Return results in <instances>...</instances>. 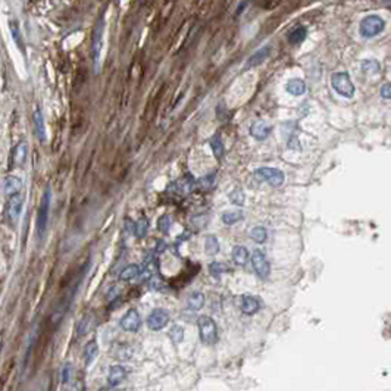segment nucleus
I'll return each instance as SVG.
<instances>
[{"label": "nucleus", "instance_id": "nucleus-1", "mask_svg": "<svg viewBox=\"0 0 391 391\" xmlns=\"http://www.w3.org/2000/svg\"><path fill=\"white\" fill-rule=\"evenodd\" d=\"M103 34H105V18L103 15L99 18L93 30V40H91V58L94 63V69L99 72L100 69V55L103 47Z\"/></svg>", "mask_w": 391, "mask_h": 391}, {"label": "nucleus", "instance_id": "nucleus-2", "mask_svg": "<svg viewBox=\"0 0 391 391\" xmlns=\"http://www.w3.org/2000/svg\"><path fill=\"white\" fill-rule=\"evenodd\" d=\"M197 327H199V335L200 340L205 344H215L218 340V328H216L215 321L206 315L200 316L197 319Z\"/></svg>", "mask_w": 391, "mask_h": 391}, {"label": "nucleus", "instance_id": "nucleus-3", "mask_svg": "<svg viewBox=\"0 0 391 391\" xmlns=\"http://www.w3.org/2000/svg\"><path fill=\"white\" fill-rule=\"evenodd\" d=\"M50 199H52V191L47 187L44 194L41 197V203H40L39 214H37V234L41 240L46 231H47V224H49V211H50Z\"/></svg>", "mask_w": 391, "mask_h": 391}, {"label": "nucleus", "instance_id": "nucleus-4", "mask_svg": "<svg viewBox=\"0 0 391 391\" xmlns=\"http://www.w3.org/2000/svg\"><path fill=\"white\" fill-rule=\"evenodd\" d=\"M384 28H385V21L382 20L381 17H378V15H368L360 22L359 31H360L362 37L372 39V37L378 36L379 33H382Z\"/></svg>", "mask_w": 391, "mask_h": 391}, {"label": "nucleus", "instance_id": "nucleus-5", "mask_svg": "<svg viewBox=\"0 0 391 391\" xmlns=\"http://www.w3.org/2000/svg\"><path fill=\"white\" fill-rule=\"evenodd\" d=\"M331 85L343 97L352 99L354 94V85L347 72H334L331 75Z\"/></svg>", "mask_w": 391, "mask_h": 391}, {"label": "nucleus", "instance_id": "nucleus-6", "mask_svg": "<svg viewBox=\"0 0 391 391\" xmlns=\"http://www.w3.org/2000/svg\"><path fill=\"white\" fill-rule=\"evenodd\" d=\"M254 175H256L257 179L265 181L266 184H269L271 187H279V185H282L284 181H285L284 172L279 171V169H276V168H266V166L259 168V169L254 171Z\"/></svg>", "mask_w": 391, "mask_h": 391}, {"label": "nucleus", "instance_id": "nucleus-7", "mask_svg": "<svg viewBox=\"0 0 391 391\" xmlns=\"http://www.w3.org/2000/svg\"><path fill=\"white\" fill-rule=\"evenodd\" d=\"M250 260H252V266H253L256 275L259 278H262V279H266L269 276V274H271V265H269L265 253L262 250L256 249L253 254H252Z\"/></svg>", "mask_w": 391, "mask_h": 391}, {"label": "nucleus", "instance_id": "nucleus-8", "mask_svg": "<svg viewBox=\"0 0 391 391\" xmlns=\"http://www.w3.org/2000/svg\"><path fill=\"white\" fill-rule=\"evenodd\" d=\"M193 188H196V181L194 178L188 174V175L181 176L176 181L171 182L168 185V193L175 196H185L188 194Z\"/></svg>", "mask_w": 391, "mask_h": 391}, {"label": "nucleus", "instance_id": "nucleus-9", "mask_svg": "<svg viewBox=\"0 0 391 391\" xmlns=\"http://www.w3.org/2000/svg\"><path fill=\"white\" fill-rule=\"evenodd\" d=\"M169 322V313L165 309H155L147 318V327L152 331H160Z\"/></svg>", "mask_w": 391, "mask_h": 391}, {"label": "nucleus", "instance_id": "nucleus-10", "mask_svg": "<svg viewBox=\"0 0 391 391\" xmlns=\"http://www.w3.org/2000/svg\"><path fill=\"white\" fill-rule=\"evenodd\" d=\"M141 327V318L136 309H130L121 319V328L128 333H137Z\"/></svg>", "mask_w": 391, "mask_h": 391}, {"label": "nucleus", "instance_id": "nucleus-11", "mask_svg": "<svg viewBox=\"0 0 391 391\" xmlns=\"http://www.w3.org/2000/svg\"><path fill=\"white\" fill-rule=\"evenodd\" d=\"M21 212H22V197L21 196H12L8 200V206H6V215L11 222V225H17L18 219H20Z\"/></svg>", "mask_w": 391, "mask_h": 391}, {"label": "nucleus", "instance_id": "nucleus-12", "mask_svg": "<svg viewBox=\"0 0 391 391\" xmlns=\"http://www.w3.org/2000/svg\"><path fill=\"white\" fill-rule=\"evenodd\" d=\"M271 133H272V125L268 124L263 119L254 121L253 124L250 125V136L256 138V140H259V141L266 140V138L269 137Z\"/></svg>", "mask_w": 391, "mask_h": 391}, {"label": "nucleus", "instance_id": "nucleus-13", "mask_svg": "<svg viewBox=\"0 0 391 391\" xmlns=\"http://www.w3.org/2000/svg\"><path fill=\"white\" fill-rule=\"evenodd\" d=\"M271 53H272V47H271V46H263V47H260L259 50H256L253 55L247 59V62H246V68L250 69V68H254V66L262 65L266 59L269 58Z\"/></svg>", "mask_w": 391, "mask_h": 391}, {"label": "nucleus", "instance_id": "nucleus-14", "mask_svg": "<svg viewBox=\"0 0 391 391\" xmlns=\"http://www.w3.org/2000/svg\"><path fill=\"white\" fill-rule=\"evenodd\" d=\"M241 312L244 315H254L260 309V302L254 297V296H249V294H244L241 297Z\"/></svg>", "mask_w": 391, "mask_h": 391}, {"label": "nucleus", "instance_id": "nucleus-15", "mask_svg": "<svg viewBox=\"0 0 391 391\" xmlns=\"http://www.w3.org/2000/svg\"><path fill=\"white\" fill-rule=\"evenodd\" d=\"M27 153H28V144L25 140H21L20 143L15 146L14 152H12V162L15 166H22L25 163L27 159Z\"/></svg>", "mask_w": 391, "mask_h": 391}, {"label": "nucleus", "instance_id": "nucleus-16", "mask_svg": "<svg viewBox=\"0 0 391 391\" xmlns=\"http://www.w3.org/2000/svg\"><path fill=\"white\" fill-rule=\"evenodd\" d=\"M22 190V181L21 178L14 175L6 176L5 179V194L12 197V196H20V191Z\"/></svg>", "mask_w": 391, "mask_h": 391}, {"label": "nucleus", "instance_id": "nucleus-17", "mask_svg": "<svg viewBox=\"0 0 391 391\" xmlns=\"http://www.w3.org/2000/svg\"><path fill=\"white\" fill-rule=\"evenodd\" d=\"M125 376H127V371H125L122 366H119V365H114V366H111V369H109L108 382H109V385L117 387L118 384H121V382L125 379Z\"/></svg>", "mask_w": 391, "mask_h": 391}, {"label": "nucleus", "instance_id": "nucleus-18", "mask_svg": "<svg viewBox=\"0 0 391 391\" xmlns=\"http://www.w3.org/2000/svg\"><path fill=\"white\" fill-rule=\"evenodd\" d=\"M287 93H290L291 96H302L306 91V82L302 78L290 79L285 85Z\"/></svg>", "mask_w": 391, "mask_h": 391}, {"label": "nucleus", "instance_id": "nucleus-19", "mask_svg": "<svg viewBox=\"0 0 391 391\" xmlns=\"http://www.w3.org/2000/svg\"><path fill=\"white\" fill-rule=\"evenodd\" d=\"M306 36H308V30H306V27H296L293 28L288 34H287V40H288V43L290 44H300L302 41H305L306 40Z\"/></svg>", "mask_w": 391, "mask_h": 391}, {"label": "nucleus", "instance_id": "nucleus-20", "mask_svg": "<svg viewBox=\"0 0 391 391\" xmlns=\"http://www.w3.org/2000/svg\"><path fill=\"white\" fill-rule=\"evenodd\" d=\"M233 260H234L235 265H238V266H244L246 263H247V260H249V252H247V249L246 247H243V246H235L234 249H233Z\"/></svg>", "mask_w": 391, "mask_h": 391}, {"label": "nucleus", "instance_id": "nucleus-21", "mask_svg": "<svg viewBox=\"0 0 391 391\" xmlns=\"http://www.w3.org/2000/svg\"><path fill=\"white\" fill-rule=\"evenodd\" d=\"M34 127H36V136L39 137L40 141H46V127H44V118L41 111L37 109L34 112Z\"/></svg>", "mask_w": 391, "mask_h": 391}, {"label": "nucleus", "instance_id": "nucleus-22", "mask_svg": "<svg viewBox=\"0 0 391 391\" xmlns=\"http://www.w3.org/2000/svg\"><path fill=\"white\" fill-rule=\"evenodd\" d=\"M209 144L212 147V152L218 160H221L224 155H225V146H224V141H222V137L219 134H215L214 137L209 140Z\"/></svg>", "mask_w": 391, "mask_h": 391}, {"label": "nucleus", "instance_id": "nucleus-23", "mask_svg": "<svg viewBox=\"0 0 391 391\" xmlns=\"http://www.w3.org/2000/svg\"><path fill=\"white\" fill-rule=\"evenodd\" d=\"M140 266L136 265V263H131V265H127L122 271H121V274H119V279L121 281H131V279H134V278H137L138 275H140Z\"/></svg>", "mask_w": 391, "mask_h": 391}, {"label": "nucleus", "instance_id": "nucleus-24", "mask_svg": "<svg viewBox=\"0 0 391 391\" xmlns=\"http://www.w3.org/2000/svg\"><path fill=\"white\" fill-rule=\"evenodd\" d=\"M205 253L208 256H216L219 253V241L216 235L211 234L205 238Z\"/></svg>", "mask_w": 391, "mask_h": 391}, {"label": "nucleus", "instance_id": "nucleus-25", "mask_svg": "<svg viewBox=\"0 0 391 391\" xmlns=\"http://www.w3.org/2000/svg\"><path fill=\"white\" fill-rule=\"evenodd\" d=\"M97 353H99V346H97V343H96V340H91V341H88V343L85 344V347H84L85 365H90V363H91V362L96 359Z\"/></svg>", "mask_w": 391, "mask_h": 391}, {"label": "nucleus", "instance_id": "nucleus-26", "mask_svg": "<svg viewBox=\"0 0 391 391\" xmlns=\"http://www.w3.org/2000/svg\"><path fill=\"white\" fill-rule=\"evenodd\" d=\"M362 71L366 75H376L381 71V65L376 59H366L362 62Z\"/></svg>", "mask_w": 391, "mask_h": 391}, {"label": "nucleus", "instance_id": "nucleus-27", "mask_svg": "<svg viewBox=\"0 0 391 391\" xmlns=\"http://www.w3.org/2000/svg\"><path fill=\"white\" fill-rule=\"evenodd\" d=\"M243 218H244V214L241 211H225L222 214V222L227 225H233V224L240 222Z\"/></svg>", "mask_w": 391, "mask_h": 391}, {"label": "nucleus", "instance_id": "nucleus-28", "mask_svg": "<svg viewBox=\"0 0 391 391\" xmlns=\"http://www.w3.org/2000/svg\"><path fill=\"white\" fill-rule=\"evenodd\" d=\"M187 305H188V308H190L191 311L202 309L203 305H205V296L202 293H199V291L191 293L190 294V297H188V300H187Z\"/></svg>", "mask_w": 391, "mask_h": 391}, {"label": "nucleus", "instance_id": "nucleus-29", "mask_svg": "<svg viewBox=\"0 0 391 391\" xmlns=\"http://www.w3.org/2000/svg\"><path fill=\"white\" fill-rule=\"evenodd\" d=\"M250 238L253 240L256 244H263V243L268 240V233H266L265 227L257 225V227L252 228V231H250Z\"/></svg>", "mask_w": 391, "mask_h": 391}, {"label": "nucleus", "instance_id": "nucleus-30", "mask_svg": "<svg viewBox=\"0 0 391 391\" xmlns=\"http://www.w3.org/2000/svg\"><path fill=\"white\" fill-rule=\"evenodd\" d=\"M149 233V219L146 216H141L136 222V231H134V235L137 238H144Z\"/></svg>", "mask_w": 391, "mask_h": 391}, {"label": "nucleus", "instance_id": "nucleus-31", "mask_svg": "<svg viewBox=\"0 0 391 391\" xmlns=\"http://www.w3.org/2000/svg\"><path fill=\"white\" fill-rule=\"evenodd\" d=\"M214 185H215V174L203 176V178H200V179L196 182V187H199V190L202 188V190H206V191L212 190Z\"/></svg>", "mask_w": 391, "mask_h": 391}, {"label": "nucleus", "instance_id": "nucleus-32", "mask_svg": "<svg viewBox=\"0 0 391 391\" xmlns=\"http://www.w3.org/2000/svg\"><path fill=\"white\" fill-rule=\"evenodd\" d=\"M172 225V218L169 215H162L157 221V230L163 234H168Z\"/></svg>", "mask_w": 391, "mask_h": 391}, {"label": "nucleus", "instance_id": "nucleus-33", "mask_svg": "<svg viewBox=\"0 0 391 391\" xmlns=\"http://www.w3.org/2000/svg\"><path fill=\"white\" fill-rule=\"evenodd\" d=\"M209 271H211V274L214 275V276H219V275L224 274V272L231 271V268H230L227 263H222V262H212V263L209 265Z\"/></svg>", "mask_w": 391, "mask_h": 391}, {"label": "nucleus", "instance_id": "nucleus-34", "mask_svg": "<svg viewBox=\"0 0 391 391\" xmlns=\"http://www.w3.org/2000/svg\"><path fill=\"white\" fill-rule=\"evenodd\" d=\"M133 356V349L130 346H125V344H121L117 347V353H115V359H119V360H128L131 359Z\"/></svg>", "mask_w": 391, "mask_h": 391}, {"label": "nucleus", "instance_id": "nucleus-35", "mask_svg": "<svg viewBox=\"0 0 391 391\" xmlns=\"http://www.w3.org/2000/svg\"><path fill=\"white\" fill-rule=\"evenodd\" d=\"M228 199L233 205H237V206H243L244 205V200H246V196H244V191L241 188H234L230 194H228Z\"/></svg>", "mask_w": 391, "mask_h": 391}, {"label": "nucleus", "instance_id": "nucleus-36", "mask_svg": "<svg viewBox=\"0 0 391 391\" xmlns=\"http://www.w3.org/2000/svg\"><path fill=\"white\" fill-rule=\"evenodd\" d=\"M169 338L172 340L174 344H179V343L184 340V330H182L179 325H174V327L169 330Z\"/></svg>", "mask_w": 391, "mask_h": 391}, {"label": "nucleus", "instance_id": "nucleus-37", "mask_svg": "<svg viewBox=\"0 0 391 391\" xmlns=\"http://www.w3.org/2000/svg\"><path fill=\"white\" fill-rule=\"evenodd\" d=\"M208 219L209 216L206 214H202V215H196L191 218V224L196 227V230H203L206 225H208Z\"/></svg>", "mask_w": 391, "mask_h": 391}, {"label": "nucleus", "instance_id": "nucleus-38", "mask_svg": "<svg viewBox=\"0 0 391 391\" xmlns=\"http://www.w3.org/2000/svg\"><path fill=\"white\" fill-rule=\"evenodd\" d=\"M11 31H12V37L15 40V43L20 46V49L24 52L25 49H24V44H22V41H21V31L20 28H18V24L14 21V22H11Z\"/></svg>", "mask_w": 391, "mask_h": 391}, {"label": "nucleus", "instance_id": "nucleus-39", "mask_svg": "<svg viewBox=\"0 0 391 391\" xmlns=\"http://www.w3.org/2000/svg\"><path fill=\"white\" fill-rule=\"evenodd\" d=\"M381 97L390 100L391 99V82H387L381 87Z\"/></svg>", "mask_w": 391, "mask_h": 391}, {"label": "nucleus", "instance_id": "nucleus-40", "mask_svg": "<svg viewBox=\"0 0 391 391\" xmlns=\"http://www.w3.org/2000/svg\"><path fill=\"white\" fill-rule=\"evenodd\" d=\"M71 365L69 363H66L65 366H63V372H62V381L63 382H68L69 381V378H71Z\"/></svg>", "mask_w": 391, "mask_h": 391}, {"label": "nucleus", "instance_id": "nucleus-41", "mask_svg": "<svg viewBox=\"0 0 391 391\" xmlns=\"http://www.w3.org/2000/svg\"><path fill=\"white\" fill-rule=\"evenodd\" d=\"M247 6H249L247 3H240V8H238V11H237V15H240L241 11H243V8H247Z\"/></svg>", "mask_w": 391, "mask_h": 391}, {"label": "nucleus", "instance_id": "nucleus-42", "mask_svg": "<svg viewBox=\"0 0 391 391\" xmlns=\"http://www.w3.org/2000/svg\"><path fill=\"white\" fill-rule=\"evenodd\" d=\"M99 391H112V390H111V388H100Z\"/></svg>", "mask_w": 391, "mask_h": 391}]
</instances>
